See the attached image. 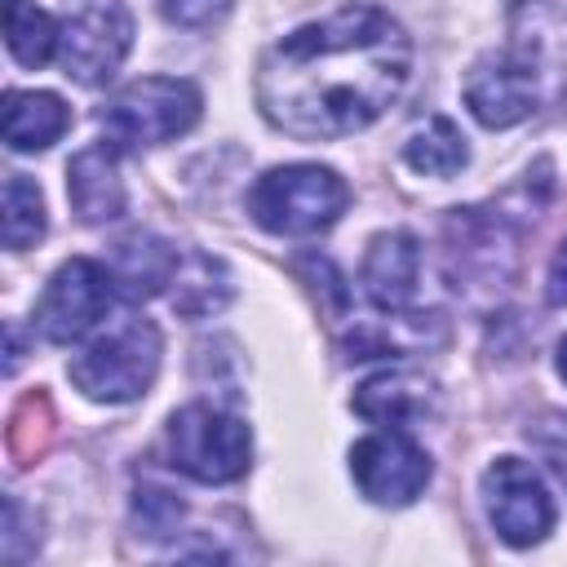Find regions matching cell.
Returning <instances> with one entry per match:
<instances>
[{"label": "cell", "mask_w": 567, "mask_h": 567, "mask_svg": "<svg viewBox=\"0 0 567 567\" xmlns=\"http://www.w3.org/2000/svg\"><path fill=\"white\" fill-rule=\"evenodd\" d=\"M434 385L421 377V372H408V368H390V372H377L368 377L359 390H354V412L381 430H416L430 412H434Z\"/></svg>", "instance_id": "13"}, {"label": "cell", "mask_w": 567, "mask_h": 567, "mask_svg": "<svg viewBox=\"0 0 567 567\" xmlns=\"http://www.w3.org/2000/svg\"><path fill=\"white\" fill-rule=\"evenodd\" d=\"M403 159L412 173L421 177H452L465 168L470 159V146L461 137V128L447 120V115H430L425 124H416L403 142Z\"/></svg>", "instance_id": "18"}, {"label": "cell", "mask_w": 567, "mask_h": 567, "mask_svg": "<svg viewBox=\"0 0 567 567\" xmlns=\"http://www.w3.org/2000/svg\"><path fill=\"white\" fill-rule=\"evenodd\" d=\"M44 235V199H40V186L22 173H9L4 177V248L22 252L31 244H40Z\"/></svg>", "instance_id": "21"}, {"label": "cell", "mask_w": 567, "mask_h": 567, "mask_svg": "<svg viewBox=\"0 0 567 567\" xmlns=\"http://www.w3.org/2000/svg\"><path fill=\"white\" fill-rule=\"evenodd\" d=\"M164 456L177 474L217 487V483H235L248 474L252 434L239 416L213 403H186L164 425Z\"/></svg>", "instance_id": "4"}, {"label": "cell", "mask_w": 567, "mask_h": 567, "mask_svg": "<svg viewBox=\"0 0 567 567\" xmlns=\"http://www.w3.org/2000/svg\"><path fill=\"white\" fill-rule=\"evenodd\" d=\"M540 102V62L523 40L505 53H487L465 75V106L483 128H509Z\"/></svg>", "instance_id": "8"}, {"label": "cell", "mask_w": 567, "mask_h": 567, "mask_svg": "<svg viewBox=\"0 0 567 567\" xmlns=\"http://www.w3.org/2000/svg\"><path fill=\"white\" fill-rule=\"evenodd\" d=\"M447 261L456 288H505L514 275V230L496 208H456L447 217Z\"/></svg>", "instance_id": "11"}, {"label": "cell", "mask_w": 567, "mask_h": 567, "mask_svg": "<svg viewBox=\"0 0 567 567\" xmlns=\"http://www.w3.org/2000/svg\"><path fill=\"white\" fill-rule=\"evenodd\" d=\"M350 204V186L323 164H279L248 190V213L270 235H319Z\"/></svg>", "instance_id": "3"}, {"label": "cell", "mask_w": 567, "mask_h": 567, "mask_svg": "<svg viewBox=\"0 0 567 567\" xmlns=\"http://www.w3.org/2000/svg\"><path fill=\"white\" fill-rule=\"evenodd\" d=\"M133 514L146 527V536H168L182 523V501L168 496V492H159V487H142L137 501H133Z\"/></svg>", "instance_id": "24"}, {"label": "cell", "mask_w": 567, "mask_h": 567, "mask_svg": "<svg viewBox=\"0 0 567 567\" xmlns=\"http://www.w3.org/2000/svg\"><path fill=\"white\" fill-rule=\"evenodd\" d=\"M177 266H182L177 248H173V244H164V239H159V235H151V230H137V235L120 239V244H115V252H111L115 288H120L128 301H146V297L164 292V288L173 284Z\"/></svg>", "instance_id": "16"}, {"label": "cell", "mask_w": 567, "mask_h": 567, "mask_svg": "<svg viewBox=\"0 0 567 567\" xmlns=\"http://www.w3.org/2000/svg\"><path fill=\"white\" fill-rule=\"evenodd\" d=\"M483 505L496 536L514 549L545 540L554 527V496L523 456H496L483 470Z\"/></svg>", "instance_id": "9"}, {"label": "cell", "mask_w": 567, "mask_h": 567, "mask_svg": "<svg viewBox=\"0 0 567 567\" xmlns=\"http://www.w3.org/2000/svg\"><path fill=\"white\" fill-rule=\"evenodd\" d=\"M4 44L13 62L44 66L58 53V22L31 0H4Z\"/></svg>", "instance_id": "20"}, {"label": "cell", "mask_w": 567, "mask_h": 567, "mask_svg": "<svg viewBox=\"0 0 567 567\" xmlns=\"http://www.w3.org/2000/svg\"><path fill=\"white\" fill-rule=\"evenodd\" d=\"M159 328L146 315H124L71 354L66 377L93 403H133L151 390L159 372Z\"/></svg>", "instance_id": "2"}, {"label": "cell", "mask_w": 567, "mask_h": 567, "mask_svg": "<svg viewBox=\"0 0 567 567\" xmlns=\"http://www.w3.org/2000/svg\"><path fill=\"white\" fill-rule=\"evenodd\" d=\"M111 297H115L111 266H102L93 257H71L49 275L44 292H40V306H35V323L58 346L80 341L89 328H97L106 319Z\"/></svg>", "instance_id": "7"}, {"label": "cell", "mask_w": 567, "mask_h": 567, "mask_svg": "<svg viewBox=\"0 0 567 567\" xmlns=\"http://www.w3.org/2000/svg\"><path fill=\"white\" fill-rule=\"evenodd\" d=\"M66 199L84 226H102V221L124 217L128 190H124V177L115 164V146L97 142L66 164Z\"/></svg>", "instance_id": "14"}, {"label": "cell", "mask_w": 567, "mask_h": 567, "mask_svg": "<svg viewBox=\"0 0 567 567\" xmlns=\"http://www.w3.org/2000/svg\"><path fill=\"white\" fill-rule=\"evenodd\" d=\"M230 301V275L217 257L190 252L173 275V306L182 315H213Z\"/></svg>", "instance_id": "19"}, {"label": "cell", "mask_w": 567, "mask_h": 567, "mask_svg": "<svg viewBox=\"0 0 567 567\" xmlns=\"http://www.w3.org/2000/svg\"><path fill=\"white\" fill-rule=\"evenodd\" d=\"M230 13V0H164V18L186 31H204Z\"/></svg>", "instance_id": "25"}, {"label": "cell", "mask_w": 567, "mask_h": 567, "mask_svg": "<svg viewBox=\"0 0 567 567\" xmlns=\"http://www.w3.org/2000/svg\"><path fill=\"white\" fill-rule=\"evenodd\" d=\"M558 377H563V381H567V337H563V341H558Z\"/></svg>", "instance_id": "27"}, {"label": "cell", "mask_w": 567, "mask_h": 567, "mask_svg": "<svg viewBox=\"0 0 567 567\" xmlns=\"http://www.w3.org/2000/svg\"><path fill=\"white\" fill-rule=\"evenodd\" d=\"M416 279H421V244L408 230H381L359 266V284L368 292L372 306L381 310H403L416 297Z\"/></svg>", "instance_id": "12"}, {"label": "cell", "mask_w": 567, "mask_h": 567, "mask_svg": "<svg viewBox=\"0 0 567 567\" xmlns=\"http://www.w3.org/2000/svg\"><path fill=\"white\" fill-rule=\"evenodd\" d=\"M527 443L545 456V465L567 483V416L563 412H549L540 421L527 425Z\"/></svg>", "instance_id": "23"}, {"label": "cell", "mask_w": 567, "mask_h": 567, "mask_svg": "<svg viewBox=\"0 0 567 567\" xmlns=\"http://www.w3.org/2000/svg\"><path fill=\"white\" fill-rule=\"evenodd\" d=\"M447 341V323L443 315H403V310H385V319L372 323H354V332L341 341L346 359H381V354H416V350H434Z\"/></svg>", "instance_id": "15"}, {"label": "cell", "mask_w": 567, "mask_h": 567, "mask_svg": "<svg viewBox=\"0 0 567 567\" xmlns=\"http://www.w3.org/2000/svg\"><path fill=\"white\" fill-rule=\"evenodd\" d=\"M199 89L190 80H177V75H142L133 84H124L106 111H102V128L115 146H159V142H173L182 133L195 128L199 120Z\"/></svg>", "instance_id": "5"}, {"label": "cell", "mask_w": 567, "mask_h": 567, "mask_svg": "<svg viewBox=\"0 0 567 567\" xmlns=\"http://www.w3.org/2000/svg\"><path fill=\"white\" fill-rule=\"evenodd\" d=\"M350 474L372 505H412L425 492L434 465L425 447L408 439V430H381L350 447Z\"/></svg>", "instance_id": "10"}, {"label": "cell", "mask_w": 567, "mask_h": 567, "mask_svg": "<svg viewBox=\"0 0 567 567\" xmlns=\"http://www.w3.org/2000/svg\"><path fill=\"white\" fill-rule=\"evenodd\" d=\"M545 297H549L554 306H567V239H563V248H558V252H554V261H549Z\"/></svg>", "instance_id": "26"}, {"label": "cell", "mask_w": 567, "mask_h": 567, "mask_svg": "<svg viewBox=\"0 0 567 567\" xmlns=\"http://www.w3.org/2000/svg\"><path fill=\"white\" fill-rule=\"evenodd\" d=\"M71 128V111L58 93L9 89L4 93V142L9 151H44Z\"/></svg>", "instance_id": "17"}, {"label": "cell", "mask_w": 567, "mask_h": 567, "mask_svg": "<svg viewBox=\"0 0 567 567\" xmlns=\"http://www.w3.org/2000/svg\"><path fill=\"white\" fill-rule=\"evenodd\" d=\"M408 71V31L377 4H346L266 49L257 62V106L288 137L337 142L381 120L403 93Z\"/></svg>", "instance_id": "1"}, {"label": "cell", "mask_w": 567, "mask_h": 567, "mask_svg": "<svg viewBox=\"0 0 567 567\" xmlns=\"http://www.w3.org/2000/svg\"><path fill=\"white\" fill-rule=\"evenodd\" d=\"M133 49L124 0H66L58 22V62L80 84H106Z\"/></svg>", "instance_id": "6"}, {"label": "cell", "mask_w": 567, "mask_h": 567, "mask_svg": "<svg viewBox=\"0 0 567 567\" xmlns=\"http://www.w3.org/2000/svg\"><path fill=\"white\" fill-rule=\"evenodd\" d=\"M53 425V412H49V399L44 394H27L13 416H9V452L18 456V465H31L35 452L44 447V434Z\"/></svg>", "instance_id": "22"}]
</instances>
